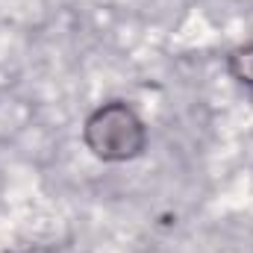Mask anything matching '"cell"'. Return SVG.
Here are the masks:
<instances>
[{
	"mask_svg": "<svg viewBox=\"0 0 253 253\" xmlns=\"http://www.w3.org/2000/svg\"><path fill=\"white\" fill-rule=\"evenodd\" d=\"M85 150L106 165H124L147 150V124L126 100H106L94 106L83 124Z\"/></svg>",
	"mask_w": 253,
	"mask_h": 253,
	"instance_id": "6da1fadb",
	"label": "cell"
},
{
	"mask_svg": "<svg viewBox=\"0 0 253 253\" xmlns=\"http://www.w3.org/2000/svg\"><path fill=\"white\" fill-rule=\"evenodd\" d=\"M227 74L230 80H236L239 85L253 91V39L227 53Z\"/></svg>",
	"mask_w": 253,
	"mask_h": 253,
	"instance_id": "7a4b0ae2",
	"label": "cell"
}]
</instances>
